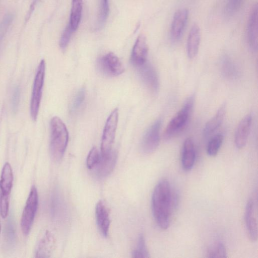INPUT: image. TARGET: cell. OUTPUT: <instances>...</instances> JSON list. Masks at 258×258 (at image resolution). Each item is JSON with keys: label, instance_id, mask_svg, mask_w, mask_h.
<instances>
[{"label": "cell", "instance_id": "f1b7e54d", "mask_svg": "<svg viewBox=\"0 0 258 258\" xmlns=\"http://www.w3.org/2000/svg\"><path fill=\"white\" fill-rule=\"evenodd\" d=\"M86 97V89L82 87L76 93L70 107L71 112L78 110L83 104Z\"/></svg>", "mask_w": 258, "mask_h": 258}, {"label": "cell", "instance_id": "836d02e7", "mask_svg": "<svg viewBox=\"0 0 258 258\" xmlns=\"http://www.w3.org/2000/svg\"><path fill=\"white\" fill-rule=\"evenodd\" d=\"M1 223H0V232H1Z\"/></svg>", "mask_w": 258, "mask_h": 258}, {"label": "cell", "instance_id": "5b68a950", "mask_svg": "<svg viewBox=\"0 0 258 258\" xmlns=\"http://www.w3.org/2000/svg\"><path fill=\"white\" fill-rule=\"evenodd\" d=\"M38 204V193L36 187L33 185L31 188L21 217V226L22 232L25 235H27L30 231Z\"/></svg>", "mask_w": 258, "mask_h": 258}, {"label": "cell", "instance_id": "ac0fdd59", "mask_svg": "<svg viewBox=\"0 0 258 258\" xmlns=\"http://www.w3.org/2000/svg\"><path fill=\"white\" fill-rule=\"evenodd\" d=\"M55 239L49 231H47L41 238L36 249V257H48L53 252L55 247Z\"/></svg>", "mask_w": 258, "mask_h": 258}, {"label": "cell", "instance_id": "d4e9b609", "mask_svg": "<svg viewBox=\"0 0 258 258\" xmlns=\"http://www.w3.org/2000/svg\"><path fill=\"white\" fill-rule=\"evenodd\" d=\"M133 256L137 258L150 257L145 238L143 235H141L139 237L137 246L133 251Z\"/></svg>", "mask_w": 258, "mask_h": 258}, {"label": "cell", "instance_id": "277c9868", "mask_svg": "<svg viewBox=\"0 0 258 258\" xmlns=\"http://www.w3.org/2000/svg\"><path fill=\"white\" fill-rule=\"evenodd\" d=\"M45 73L44 59L40 62L33 83L30 102V114L33 120H36L39 112Z\"/></svg>", "mask_w": 258, "mask_h": 258}, {"label": "cell", "instance_id": "6da1fadb", "mask_svg": "<svg viewBox=\"0 0 258 258\" xmlns=\"http://www.w3.org/2000/svg\"><path fill=\"white\" fill-rule=\"evenodd\" d=\"M173 193L170 184L166 179L159 181L153 192V215L157 224L163 230L168 228L172 208L176 206V196Z\"/></svg>", "mask_w": 258, "mask_h": 258}, {"label": "cell", "instance_id": "ba28073f", "mask_svg": "<svg viewBox=\"0 0 258 258\" xmlns=\"http://www.w3.org/2000/svg\"><path fill=\"white\" fill-rule=\"evenodd\" d=\"M97 66L102 74L109 77L117 76L124 71L121 61L112 52H109L100 57L98 60Z\"/></svg>", "mask_w": 258, "mask_h": 258}, {"label": "cell", "instance_id": "2e32d148", "mask_svg": "<svg viewBox=\"0 0 258 258\" xmlns=\"http://www.w3.org/2000/svg\"><path fill=\"white\" fill-rule=\"evenodd\" d=\"M117 158V152L114 150L106 156H101L98 163L94 167L96 168L97 175L100 177L107 176L113 170Z\"/></svg>", "mask_w": 258, "mask_h": 258}, {"label": "cell", "instance_id": "7c38bea8", "mask_svg": "<svg viewBox=\"0 0 258 258\" xmlns=\"http://www.w3.org/2000/svg\"><path fill=\"white\" fill-rule=\"evenodd\" d=\"M247 41L249 47L256 51L258 45V7L253 6L250 13L247 24Z\"/></svg>", "mask_w": 258, "mask_h": 258}, {"label": "cell", "instance_id": "484cf974", "mask_svg": "<svg viewBox=\"0 0 258 258\" xmlns=\"http://www.w3.org/2000/svg\"><path fill=\"white\" fill-rule=\"evenodd\" d=\"M243 0H227L224 8V13L226 16L231 17L234 15L240 9Z\"/></svg>", "mask_w": 258, "mask_h": 258}, {"label": "cell", "instance_id": "cb8c5ba5", "mask_svg": "<svg viewBox=\"0 0 258 258\" xmlns=\"http://www.w3.org/2000/svg\"><path fill=\"white\" fill-rule=\"evenodd\" d=\"M223 136L221 134H217L214 136L209 141L207 152L209 156H215L219 152V150L222 144Z\"/></svg>", "mask_w": 258, "mask_h": 258}, {"label": "cell", "instance_id": "30bf717a", "mask_svg": "<svg viewBox=\"0 0 258 258\" xmlns=\"http://www.w3.org/2000/svg\"><path fill=\"white\" fill-rule=\"evenodd\" d=\"M148 53V46L146 38L144 34H140L133 46L131 62L136 67L143 64L147 61Z\"/></svg>", "mask_w": 258, "mask_h": 258}, {"label": "cell", "instance_id": "4fadbf2b", "mask_svg": "<svg viewBox=\"0 0 258 258\" xmlns=\"http://www.w3.org/2000/svg\"><path fill=\"white\" fill-rule=\"evenodd\" d=\"M252 123L250 114L245 116L240 121L237 127L234 138L236 147L238 149L243 148L246 145Z\"/></svg>", "mask_w": 258, "mask_h": 258}, {"label": "cell", "instance_id": "5bb4252c", "mask_svg": "<svg viewBox=\"0 0 258 258\" xmlns=\"http://www.w3.org/2000/svg\"><path fill=\"white\" fill-rule=\"evenodd\" d=\"M188 16V11L186 9H180L175 13L170 30L172 40H177L181 37L187 21Z\"/></svg>", "mask_w": 258, "mask_h": 258}, {"label": "cell", "instance_id": "44dd1931", "mask_svg": "<svg viewBox=\"0 0 258 258\" xmlns=\"http://www.w3.org/2000/svg\"><path fill=\"white\" fill-rule=\"evenodd\" d=\"M13 173L11 165L6 162L2 169L0 179V193L9 195L12 190Z\"/></svg>", "mask_w": 258, "mask_h": 258}, {"label": "cell", "instance_id": "9a60e30c", "mask_svg": "<svg viewBox=\"0 0 258 258\" xmlns=\"http://www.w3.org/2000/svg\"><path fill=\"white\" fill-rule=\"evenodd\" d=\"M95 215L100 232L106 237L109 232L110 220L107 207L102 200L99 201L96 206Z\"/></svg>", "mask_w": 258, "mask_h": 258}, {"label": "cell", "instance_id": "7402d4cb", "mask_svg": "<svg viewBox=\"0 0 258 258\" xmlns=\"http://www.w3.org/2000/svg\"><path fill=\"white\" fill-rule=\"evenodd\" d=\"M83 0H72V8L69 24L74 31L80 24L82 13Z\"/></svg>", "mask_w": 258, "mask_h": 258}, {"label": "cell", "instance_id": "603a6c76", "mask_svg": "<svg viewBox=\"0 0 258 258\" xmlns=\"http://www.w3.org/2000/svg\"><path fill=\"white\" fill-rule=\"evenodd\" d=\"M109 12L108 0H98V10L97 15L96 29L100 30L105 25Z\"/></svg>", "mask_w": 258, "mask_h": 258}, {"label": "cell", "instance_id": "ffe728a7", "mask_svg": "<svg viewBox=\"0 0 258 258\" xmlns=\"http://www.w3.org/2000/svg\"><path fill=\"white\" fill-rule=\"evenodd\" d=\"M226 108V104H222L215 114L207 122L203 130L205 137L212 135L220 126L224 118Z\"/></svg>", "mask_w": 258, "mask_h": 258}, {"label": "cell", "instance_id": "4dcf8cb0", "mask_svg": "<svg viewBox=\"0 0 258 258\" xmlns=\"http://www.w3.org/2000/svg\"><path fill=\"white\" fill-rule=\"evenodd\" d=\"M73 31L69 23L63 30L60 38L59 45L61 49H64L68 45Z\"/></svg>", "mask_w": 258, "mask_h": 258}, {"label": "cell", "instance_id": "d6a6232c", "mask_svg": "<svg viewBox=\"0 0 258 258\" xmlns=\"http://www.w3.org/2000/svg\"><path fill=\"white\" fill-rule=\"evenodd\" d=\"M20 98V92L18 88H16L12 96V106L14 110L18 107Z\"/></svg>", "mask_w": 258, "mask_h": 258}, {"label": "cell", "instance_id": "83f0119b", "mask_svg": "<svg viewBox=\"0 0 258 258\" xmlns=\"http://www.w3.org/2000/svg\"><path fill=\"white\" fill-rule=\"evenodd\" d=\"M207 257L212 258L227 257V251L224 244L222 242H219L211 246L208 250Z\"/></svg>", "mask_w": 258, "mask_h": 258}, {"label": "cell", "instance_id": "d6986e66", "mask_svg": "<svg viewBox=\"0 0 258 258\" xmlns=\"http://www.w3.org/2000/svg\"><path fill=\"white\" fill-rule=\"evenodd\" d=\"M201 39L200 29L197 24H194L189 31L187 40V54L188 57L192 59L197 55Z\"/></svg>", "mask_w": 258, "mask_h": 258}, {"label": "cell", "instance_id": "3957f363", "mask_svg": "<svg viewBox=\"0 0 258 258\" xmlns=\"http://www.w3.org/2000/svg\"><path fill=\"white\" fill-rule=\"evenodd\" d=\"M194 104V97L187 98L180 109L171 118L165 129L163 137L169 139L182 131L186 126L191 114Z\"/></svg>", "mask_w": 258, "mask_h": 258}, {"label": "cell", "instance_id": "1f68e13d", "mask_svg": "<svg viewBox=\"0 0 258 258\" xmlns=\"http://www.w3.org/2000/svg\"><path fill=\"white\" fill-rule=\"evenodd\" d=\"M9 207V196L0 193V214L2 218L7 217Z\"/></svg>", "mask_w": 258, "mask_h": 258}, {"label": "cell", "instance_id": "e0dca14e", "mask_svg": "<svg viewBox=\"0 0 258 258\" xmlns=\"http://www.w3.org/2000/svg\"><path fill=\"white\" fill-rule=\"evenodd\" d=\"M195 160L194 143L192 139L188 138L184 141L182 150L181 164L184 170H190L194 165Z\"/></svg>", "mask_w": 258, "mask_h": 258}, {"label": "cell", "instance_id": "9c48e42d", "mask_svg": "<svg viewBox=\"0 0 258 258\" xmlns=\"http://www.w3.org/2000/svg\"><path fill=\"white\" fill-rule=\"evenodd\" d=\"M256 206L254 200L250 198L246 204L244 212V222L247 236L252 242L257 239Z\"/></svg>", "mask_w": 258, "mask_h": 258}, {"label": "cell", "instance_id": "7a4b0ae2", "mask_svg": "<svg viewBox=\"0 0 258 258\" xmlns=\"http://www.w3.org/2000/svg\"><path fill=\"white\" fill-rule=\"evenodd\" d=\"M50 128V155L53 160L58 162L61 160L67 147L68 131L64 122L57 116L51 119Z\"/></svg>", "mask_w": 258, "mask_h": 258}, {"label": "cell", "instance_id": "8992f818", "mask_svg": "<svg viewBox=\"0 0 258 258\" xmlns=\"http://www.w3.org/2000/svg\"><path fill=\"white\" fill-rule=\"evenodd\" d=\"M118 121V110L115 108L105 123L101 143V156L108 155L112 150Z\"/></svg>", "mask_w": 258, "mask_h": 258}, {"label": "cell", "instance_id": "8fae6325", "mask_svg": "<svg viewBox=\"0 0 258 258\" xmlns=\"http://www.w3.org/2000/svg\"><path fill=\"white\" fill-rule=\"evenodd\" d=\"M137 68L144 84L152 91L157 92L159 87V81L155 68L147 61Z\"/></svg>", "mask_w": 258, "mask_h": 258}, {"label": "cell", "instance_id": "52a82bcc", "mask_svg": "<svg viewBox=\"0 0 258 258\" xmlns=\"http://www.w3.org/2000/svg\"><path fill=\"white\" fill-rule=\"evenodd\" d=\"M161 121L156 120L146 131L141 142V149L145 154H151L158 147L160 141Z\"/></svg>", "mask_w": 258, "mask_h": 258}, {"label": "cell", "instance_id": "4316f807", "mask_svg": "<svg viewBox=\"0 0 258 258\" xmlns=\"http://www.w3.org/2000/svg\"><path fill=\"white\" fill-rule=\"evenodd\" d=\"M222 71L224 75L229 79H232L237 75L236 66L228 58H224L221 64Z\"/></svg>", "mask_w": 258, "mask_h": 258}, {"label": "cell", "instance_id": "f546056e", "mask_svg": "<svg viewBox=\"0 0 258 258\" xmlns=\"http://www.w3.org/2000/svg\"><path fill=\"white\" fill-rule=\"evenodd\" d=\"M101 158L96 147H93L90 151L86 160V165L88 169L94 168L98 163Z\"/></svg>", "mask_w": 258, "mask_h": 258}]
</instances>
